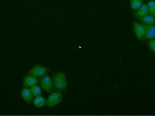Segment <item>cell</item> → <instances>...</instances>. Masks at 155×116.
<instances>
[{"instance_id":"8","label":"cell","mask_w":155,"mask_h":116,"mask_svg":"<svg viewBox=\"0 0 155 116\" xmlns=\"http://www.w3.org/2000/svg\"><path fill=\"white\" fill-rule=\"evenodd\" d=\"M149 13V10L147 5L142 4L139 8L137 9V11L135 12V15L138 18H140L147 16Z\"/></svg>"},{"instance_id":"11","label":"cell","mask_w":155,"mask_h":116,"mask_svg":"<svg viewBox=\"0 0 155 116\" xmlns=\"http://www.w3.org/2000/svg\"><path fill=\"white\" fill-rule=\"evenodd\" d=\"M46 104H47V101L43 97L39 96L36 97L35 99H34V105H35L36 108H42L45 106Z\"/></svg>"},{"instance_id":"6","label":"cell","mask_w":155,"mask_h":116,"mask_svg":"<svg viewBox=\"0 0 155 116\" xmlns=\"http://www.w3.org/2000/svg\"><path fill=\"white\" fill-rule=\"evenodd\" d=\"M144 25V24H143ZM145 29V35L144 38L148 40H151L155 37V25H144Z\"/></svg>"},{"instance_id":"7","label":"cell","mask_w":155,"mask_h":116,"mask_svg":"<svg viewBox=\"0 0 155 116\" xmlns=\"http://www.w3.org/2000/svg\"><path fill=\"white\" fill-rule=\"evenodd\" d=\"M38 80L35 76H28L24 78L23 80V85L25 88H31L35 86L38 83Z\"/></svg>"},{"instance_id":"5","label":"cell","mask_w":155,"mask_h":116,"mask_svg":"<svg viewBox=\"0 0 155 116\" xmlns=\"http://www.w3.org/2000/svg\"><path fill=\"white\" fill-rule=\"evenodd\" d=\"M40 85L42 89L46 92H52L53 84L50 76H44L42 79L41 80Z\"/></svg>"},{"instance_id":"1","label":"cell","mask_w":155,"mask_h":116,"mask_svg":"<svg viewBox=\"0 0 155 116\" xmlns=\"http://www.w3.org/2000/svg\"><path fill=\"white\" fill-rule=\"evenodd\" d=\"M53 85L56 89L61 91H64L68 87L67 76L64 72H58L53 77Z\"/></svg>"},{"instance_id":"15","label":"cell","mask_w":155,"mask_h":116,"mask_svg":"<svg viewBox=\"0 0 155 116\" xmlns=\"http://www.w3.org/2000/svg\"><path fill=\"white\" fill-rule=\"evenodd\" d=\"M148 45H149V47L150 48V50H151L152 52L155 53V39L150 40L149 42Z\"/></svg>"},{"instance_id":"12","label":"cell","mask_w":155,"mask_h":116,"mask_svg":"<svg viewBox=\"0 0 155 116\" xmlns=\"http://www.w3.org/2000/svg\"><path fill=\"white\" fill-rule=\"evenodd\" d=\"M142 0H130V5L133 10H137L142 5Z\"/></svg>"},{"instance_id":"3","label":"cell","mask_w":155,"mask_h":116,"mask_svg":"<svg viewBox=\"0 0 155 116\" xmlns=\"http://www.w3.org/2000/svg\"><path fill=\"white\" fill-rule=\"evenodd\" d=\"M133 31L139 39H143L145 37V29L143 24L138 22H134L133 24Z\"/></svg>"},{"instance_id":"10","label":"cell","mask_w":155,"mask_h":116,"mask_svg":"<svg viewBox=\"0 0 155 116\" xmlns=\"http://www.w3.org/2000/svg\"><path fill=\"white\" fill-rule=\"evenodd\" d=\"M140 19L144 25H151L155 23V18L152 14H147Z\"/></svg>"},{"instance_id":"17","label":"cell","mask_w":155,"mask_h":116,"mask_svg":"<svg viewBox=\"0 0 155 116\" xmlns=\"http://www.w3.org/2000/svg\"></svg>"},{"instance_id":"2","label":"cell","mask_w":155,"mask_h":116,"mask_svg":"<svg viewBox=\"0 0 155 116\" xmlns=\"http://www.w3.org/2000/svg\"><path fill=\"white\" fill-rule=\"evenodd\" d=\"M63 95L60 92L51 93L47 100V105L49 108H53L58 105L62 101Z\"/></svg>"},{"instance_id":"16","label":"cell","mask_w":155,"mask_h":116,"mask_svg":"<svg viewBox=\"0 0 155 116\" xmlns=\"http://www.w3.org/2000/svg\"><path fill=\"white\" fill-rule=\"evenodd\" d=\"M153 16H154V18H155V12H154V13H153V14H152Z\"/></svg>"},{"instance_id":"13","label":"cell","mask_w":155,"mask_h":116,"mask_svg":"<svg viewBox=\"0 0 155 116\" xmlns=\"http://www.w3.org/2000/svg\"><path fill=\"white\" fill-rule=\"evenodd\" d=\"M31 93L33 94V96L35 97L41 95V92H42L40 87L36 86V85L31 87Z\"/></svg>"},{"instance_id":"14","label":"cell","mask_w":155,"mask_h":116,"mask_svg":"<svg viewBox=\"0 0 155 116\" xmlns=\"http://www.w3.org/2000/svg\"><path fill=\"white\" fill-rule=\"evenodd\" d=\"M149 13L151 14H153L155 12V1H150L148 2L147 4Z\"/></svg>"},{"instance_id":"4","label":"cell","mask_w":155,"mask_h":116,"mask_svg":"<svg viewBox=\"0 0 155 116\" xmlns=\"http://www.w3.org/2000/svg\"><path fill=\"white\" fill-rule=\"evenodd\" d=\"M48 69L45 67L42 66L40 65H36L31 69L29 75L33 76L35 77H42L47 73Z\"/></svg>"},{"instance_id":"9","label":"cell","mask_w":155,"mask_h":116,"mask_svg":"<svg viewBox=\"0 0 155 116\" xmlns=\"http://www.w3.org/2000/svg\"><path fill=\"white\" fill-rule=\"evenodd\" d=\"M21 94L23 100L27 103H31L33 100V94L31 90L27 88H25L22 90Z\"/></svg>"}]
</instances>
